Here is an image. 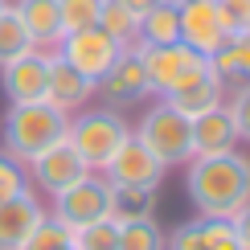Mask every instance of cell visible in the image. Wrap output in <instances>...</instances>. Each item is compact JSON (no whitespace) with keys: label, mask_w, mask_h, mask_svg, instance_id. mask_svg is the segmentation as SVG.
I'll use <instances>...</instances> for the list:
<instances>
[{"label":"cell","mask_w":250,"mask_h":250,"mask_svg":"<svg viewBox=\"0 0 250 250\" xmlns=\"http://www.w3.org/2000/svg\"><path fill=\"white\" fill-rule=\"evenodd\" d=\"M205 62H209V70L217 74L222 86H246L250 82V29L246 33H234L226 45H217Z\"/></svg>","instance_id":"e0dca14e"},{"label":"cell","mask_w":250,"mask_h":250,"mask_svg":"<svg viewBox=\"0 0 250 250\" xmlns=\"http://www.w3.org/2000/svg\"><path fill=\"white\" fill-rule=\"evenodd\" d=\"M140 41L144 45H172L181 41V21H176V0H160L140 17Z\"/></svg>","instance_id":"d6986e66"},{"label":"cell","mask_w":250,"mask_h":250,"mask_svg":"<svg viewBox=\"0 0 250 250\" xmlns=\"http://www.w3.org/2000/svg\"><path fill=\"white\" fill-rule=\"evenodd\" d=\"M99 29H103L107 37H115L119 45H131V41L140 37V17H135L123 0H103V8H99Z\"/></svg>","instance_id":"44dd1931"},{"label":"cell","mask_w":250,"mask_h":250,"mask_svg":"<svg viewBox=\"0 0 250 250\" xmlns=\"http://www.w3.org/2000/svg\"><path fill=\"white\" fill-rule=\"evenodd\" d=\"M176 21H181V41L205 58L230 41V29L222 25V13L213 0H176Z\"/></svg>","instance_id":"52a82bcc"},{"label":"cell","mask_w":250,"mask_h":250,"mask_svg":"<svg viewBox=\"0 0 250 250\" xmlns=\"http://www.w3.org/2000/svg\"><path fill=\"white\" fill-rule=\"evenodd\" d=\"M25 189V176H21V164L13 160V156H0V201L4 197H13Z\"/></svg>","instance_id":"f546056e"},{"label":"cell","mask_w":250,"mask_h":250,"mask_svg":"<svg viewBox=\"0 0 250 250\" xmlns=\"http://www.w3.org/2000/svg\"><path fill=\"white\" fill-rule=\"evenodd\" d=\"M17 17H21V25L29 29V41H33V45H58L62 41L58 0H21Z\"/></svg>","instance_id":"ac0fdd59"},{"label":"cell","mask_w":250,"mask_h":250,"mask_svg":"<svg viewBox=\"0 0 250 250\" xmlns=\"http://www.w3.org/2000/svg\"><path fill=\"white\" fill-rule=\"evenodd\" d=\"M189 144H193V156H217V152H234L238 144V127L230 119V107H209L201 111L197 119H189Z\"/></svg>","instance_id":"5bb4252c"},{"label":"cell","mask_w":250,"mask_h":250,"mask_svg":"<svg viewBox=\"0 0 250 250\" xmlns=\"http://www.w3.org/2000/svg\"><path fill=\"white\" fill-rule=\"evenodd\" d=\"M135 140L148 148L156 160L168 168V164H185L193 160V144H189V119L181 115V111H172L168 103H160V107H152L148 115L140 119V135Z\"/></svg>","instance_id":"277c9868"},{"label":"cell","mask_w":250,"mask_h":250,"mask_svg":"<svg viewBox=\"0 0 250 250\" xmlns=\"http://www.w3.org/2000/svg\"><path fill=\"white\" fill-rule=\"evenodd\" d=\"M230 226H234V234H238V242H242V250H250V201L230 217Z\"/></svg>","instance_id":"4dcf8cb0"},{"label":"cell","mask_w":250,"mask_h":250,"mask_svg":"<svg viewBox=\"0 0 250 250\" xmlns=\"http://www.w3.org/2000/svg\"><path fill=\"white\" fill-rule=\"evenodd\" d=\"M66 242H70V226H62L58 217H41V226L25 242V250H62Z\"/></svg>","instance_id":"484cf974"},{"label":"cell","mask_w":250,"mask_h":250,"mask_svg":"<svg viewBox=\"0 0 250 250\" xmlns=\"http://www.w3.org/2000/svg\"><path fill=\"white\" fill-rule=\"evenodd\" d=\"M0 8H4V0H0Z\"/></svg>","instance_id":"836d02e7"},{"label":"cell","mask_w":250,"mask_h":250,"mask_svg":"<svg viewBox=\"0 0 250 250\" xmlns=\"http://www.w3.org/2000/svg\"><path fill=\"white\" fill-rule=\"evenodd\" d=\"M127 123H123L115 111H86V115L70 119V148H74L82 160H86V168H107V160L123 148V140H127Z\"/></svg>","instance_id":"3957f363"},{"label":"cell","mask_w":250,"mask_h":250,"mask_svg":"<svg viewBox=\"0 0 250 250\" xmlns=\"http://www.w3.org/2000/svg\"><path fill=\"white\" fill-rule=\"evenodd\" d=\"M189 197L201 217H234L250 201V160L234 152L193 156Z\"/></svg>","instance_id":"6da1fadb"},{"label":"cell","mask_w":250,"mask_h":250,"mask_svg":"<svg viewBox=\"0 0 250 250\" xmlns=\"http://www.w3.org/2000/svg\"><path fill=\"white\" fill-rule=\"evenodd\" d=\"M95 86L107 95L115 107H131V103H140L144 95H152V82H148V70H144V62L135 49H123L119 62L103 74Z\"/></svg>","instance_id":"8fae6325"},{"label":"cell","mask_w":250,"mask_h":250,"mask_svg":"<svg viewBox=\"0 0 250 250\" xmlns=\"http://www.w3.org/2000/svg\"><path fill=\"white\" fill-rule=\"evenodd\" d=\"M222 82H217V74L209 70V62H201L197 70H189L181 82H176L172 90H164V103H168L172 111H181L185 119H197L201 111H209L222 103Z\"/></svg>","instance_id":"30bf717a"},{"label":"cell","mask_w":250,"mask_h":250,"mask_svg":"<svg viewBox=\"0 0 250 250\" xmlns=\"http://www.w3.org/2000/svg\"><path fill=\"white\" fill-rule=\"evenodd\" d=\"M70 242L78 250H119V222L115 217L86 222L82 230H70Z\"/></svg>","instance_id":"603a6c76"},{"label":"cell","mask_w":250,"mask_h":250,"mask_svg":"<svg viewBox=\"0 0 250 250\" xmlns=\"http://www.w3.org/2000/svg\"><path fill=\"white\" fill-rule=\"evenodd\" d=\"M140 62H144V70H148V82H152V90H172L176 82H181L189 70H197L205 62V54H197L193 45H185V41H172V45H144L140 41Z\"/></svg>","instance_id":"ba28073f"},{"label":"cell","mask_w":250,"mask_h":250,"mask_svg":"<svg viewBox=\"0 0 250 250\" xmlns=\"http://www.w3.org/2000/svg\"><path fill=\"white\" fill-rule=\"evenodd\" d=\"M164 176V164L144 148L135 135L123 140V148L107 160V185H127V189H156Z\"/></svg>","instance_id":"9c48e42d"},{"label":"cell","mask_w":250,"mask_h":250,"mask_svg":"<svg viewBox=\"0 0 250 250\" xmlns=\"http://www.w3.org/2000/svg\"><path fill=\"white\" fill-rule=\"evenodd\" d=\"M45 70H49V58L41 54H21V58H8L4 62V90L13 103H45Z\"/></svg>","instance_id":"9a60e30c"},{"label":"cell","mask_w":250,"mask_h":250,"mask_svg":"<svg viewBox=\"0 0 250 250\" xmlns=\"http://www.w3.org/2000/svg\"><path fill=\"white\" fill-rule=\"evenodd\" d=\"M123 4H127V8H131L135 17H144V13H148L152 4H160V0H123Z\"/></svg>","instance_id":"1f68e13d"},{"label":"cell","mask_w":250,"mask_h":250,"mask_svg":"<svg viewBox=\"0 0 250 250\" xmlns=\"http://www.w3.org/2000/svg\"><path fill=\"white\" fill-rule=\"evenodd\" d=\"M230 119H234V127H238V140L250 144V82H246V86H238V95L230 103Z\"/></svg>","instance_id":"f1b7e54d"},{"label":"cell","mask_w":250,"mask_h":250,"mask_svg":"<svg viewBox=\"0 0 250 250\" xmlns=\"http://www.w3.org/2000/svg\"><path fill=\"white\" fill-rule=\"evenodd\" d=\"M156 213V189H127V185H111V217L115 222H140Z\"/></svg>","instance_id":"ffe728a7"},{"label":"cell","mask_w":250,"mask_h":250,"mask_svg":"<svg viewBox=\"0 0 250 250\" xmlns=\"http://www.w3.org/2000/svg\"><path fill=\"white\" fill-rule=\"evenodd\" d=\"M86 160L70 148V140H62L54 144V148H45L41 156H33V176H37V185L41 189H49V193H62V189H70V185H78L82 176H86Z\"/></svg>","instance_id":"7c38bea8"},{"label":"cell","mask_w":250,"mask_h":250,"mask_svg":"<svg viewBox=\"0 0 250 250\" xmlns=\"http://www.w3.org/2000/svg\"><path fill=\"white\" fill-rule=\"evenodd\" d=\"M95 90V82L86 74H78L70 62L62 58H49V70H45V103L58 111H74L86 103V95Z\"/></svg>","instance_id":"2e32d148"},{"label":"cell","mask_w":250,"mask_h":250,"mask_svg":"<svg viewBox=\"0 0 250 250\" xmlns=\"http://www.w3.org/2000/svg\"><path fill=\"white\" fill-rule=\"evenodd\" d=\"M33 49V41H29V29L21 25V17H17V8H0V66H4L8 58H21V54H29Z\"/></svg>","instance_id":"7402d4cb"},{"label":"cell","mask_w":250,"mask_h":250,"mask_svg":"<svg viewBox=\"0 0 250 250\" xmlns=\"http://www.w3.org/2000/svg\"><path fill=\"white\" fill-rule=\"evenodd\" d=\"M41 217L45 213H41V205L33 201L29 189L4 197L0 201V250H25V242L41 226Z\"/></svg>","instance_id":"4fadbf2b"},{"label":"cell","mask_w":250,"mask_h":250,"mask_svg":"<svg viewBox=\"0 0 250 250\" xmlns=\"http://www.w3.org/2000/svg\"><path fill=\"white\" fill-rule=\"evenodd\" d=\"M123 49H127V45H119L115 37H107L99 25L78 29V33H66L58 41V58L70 62V66H74L78 74H86L90 82H99L103 74H107V70L119 62Z\"/></svg>","instance_id":"5b68a950"},{"label":"cell","mask_w":250,"mask_h":250,"mask_svg":"<svg viewBox=\"0 0 250 250\" xmlns=\"http://www.w3.org/2000/svg\"><path fill=\"white\" fill-rule=\"evenodd\" d=\"M62 250H78V246H74V242H66V246H62Z\"/></svg>","instance_id":"d6a6232c"},{"label":"cell","mask_w":250,"mask_h":250,"mask_svg":"<svg viewBox=\"0 0 250 250\" xmlns=\"http://www.w3.org/2000/svg\"><path fill=\"white\" fill-rule=\"evenodd\" d=\"M119 250H164V234L152 217L119 222Z\"/></svg>","instance_id":"cb8c5ba5"},{"label":"cell","mask_w":250,"mask_h":250,"mask_svg":"<svg viewBox=\"0 0 250 250\" xmlns=\"http://www.w3.org/2000/svg\"><path fill=\"white\" fill-rule=\"evenodd\" d=\"M213 4L222 13V25L230 29V37L250 29V0H213Z\"/></svg>","instance_id":"4316f807"},{"label":"cell","mask_w":250,"mask_h":250,"mask_svg":"<svg viewBox=\"0 0 250 250\" xmlns=\"http://www.w3.org/2000/svg\"><path fill=\"white\" fill-rule=\"evenodd\" d=\"M54 217L70 230H82L86 222L111 217V185L86 172L78 185H70V189H62L54 197Z\"/></svg>","instance_id":"8992f818"},{"label":"cell","mask_w":250,"mask_h":250,"mask_svg":"<svg viewBox=\"0 0 250 250\" xmlns=\"http://www.w3.org/2000/svg\"><path fill=\"white\" fill-rule=\"evenodd\" d=\"M168 250H205V230L201 222H185L181 230H172V238L164 242Z\"/></svg>","instance_id":"83f0119b"},{"label":"cell","mask_w":250,"mask_h":250,"mask_svg":"<svg viewBox=\"0 0 250 250\" xmlns=\"http://www.w3.org/2000/svg\"><path fill=\"white\" fill-rule=\"evenodd\" d=\"M99 8H103V0H58L62 37H66V33H78V29L99 25Z\"/></svg>","instance_id":"d4e9b609"},{"label":"cell","mask_w":250,"mask_h":250,"mask_svg":"<svg viewBox=\"0 0 250 250\" xmlns=\"http://www.w3.org/2000/svg\"><path fill=\"white\" fill-rule=\"evenodd\" d=\"M70 119L66 111L49 107V103H13L4 115V148L13 160H33L45 148L66 140Z\"/></svg>","instance_id":"7a4b0ae2"}]
</instances>
